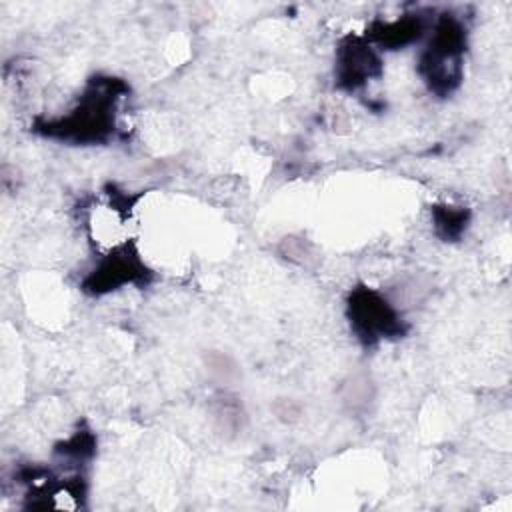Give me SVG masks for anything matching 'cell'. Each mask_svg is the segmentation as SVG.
<instances>
[{
  "mask_svg": "<svg viewBox=\"0 0 512 512\" xmlns=\"http://www.w3.org/2000/svg\"><path fill=\"white\" fill-rule=\"evenodd\" d=\"M126 84L112 76H96L88 82L78 104L64 116L36 124L42 136L74 142L102 144L116 130L118 100L126 92Z\"/></svg>",
  "mask_w": 512,
  "mask_h": 512,
  "instance_id": "obj_1",
  "label": "cell"
},
{
  "mask_svg": "<svg viewBox=\"0 0 512 512\" xmlns=\"http://www.w3.org/2000/svg\"><path fill=\"white\" fill-rule=\"evenodd\" d=\"M466 28L456 16H442L418 60V74L436 96L452 94L464 76Z\"/></svg>",
  "mask_w": 512,
  "mask_h": 512,
  "instance_id": "obj_2",
  "label": "cell"
},
{
  "mask_svg": "<svg viewBox=\"0 0 512 512\" xmlns=\"http://www.w3.org/2000/svg\"><path fill=\"white\" fill-rule=\"evenodd\" d=\"M346 316L352 332L364 344L398 338L406 332L400 312L374 288L356 286L346 300Z\"/></svg>",
  "mask_w": 512,
  "mask_h": 512,
  "instance_id": "obj_3",
  "label": "cell"
},
{
  "mask_svg": "<svg viewBox=\"0 0 512 512\" xmlns=\"http://www.w3.org/2000/svg\"><path fill=\"white\" fill-rule=\"evenodd\" d=\"M148 278L150 270L142 262L138 250L134 248V244L126 242L98 260V264L84 278L82 288L92 296H102L120 290L126 284L142 286L148 282Z\"/></svg>",
  "mask_w": 512,
  "mask_h": 512,
  "instance_id": "obj_4",
  "label": "cell"
},
{
  "mask_svg": "<svg viewBox=\"0 0 512 512\" xmlns=\"http://www.w3.org/2000/svg\"><path fill=\"white\" fill-rule=\"evenodd\" d=\"M382 72V58L366 38L350 36L338 46L334 80L340 90L354 92L366 86L370 80L380 78Z\"/></svg>",
  "mask_w": 512,
  "mask_h": 512,
  "instance_id": "obj_5",
  "label": "cell"
},
{
  "mask_svg": "<svg viewBox=\"0 0 512 512\" xmlns=\"http://www.w3.org/2000/svg\"><path fill=\"white\" fill-rule=\"evenodd\" d=\"M426 28L428 22L422 14H404L392 22H374L364 38L382 50H398L416 42Z\"/></svg>",
  "mask_w": 512,
  "mask_h": 512,
  "instance_id": "obj_6",
  "label": "cell"
},
{
  "mask_svg": "<svg viewBox=\"0 0 512 512\" xmlns=\"http://www.w3.org/2000/svg\"><path fill=\"white\" fill-rule=\"evenodd\" d=\"M470 222V210L466 206L438 204L432 206V224L438 238L444 242H456L466 232Z\"/></svg>",
  "mask_w": 512,
  "mask_h": 512,
  "instance_id": "obj_7",
  "label": "cell"
},
{
  "mask_svg": "<svg viewBox=\"0 0 512 512\" xmlns=\"http://www.w3.org/2000/svg\"><path fill=\"white\" fill-rule=\"evenodd\" d=\"M94 448H96V440H94V436H92V432L90 430H78V432H74L68 440H64L62 444H58L56 446V454H62L64 458H68V460H76V462H80V460H86V458H90L92 454H94Z\"/></svg>",
  "mask_w": 512,
  "mask_h": 512,
  "instance_id": "obj_8",
  "label": "cell"
}]
</instances>
